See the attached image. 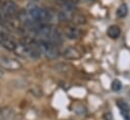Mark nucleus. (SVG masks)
<instances>
[{
  "label": "nucleus",
  "mask_w": 130,
  "mask_h": 120,
  "mask_svg": "<svg viewBox=\"0 0 130 120\" xmlns=\"http://www.w3.org/2000/svg\"><path fill=\"white\" fill-rule=\"evenodd\" d=\"M63 56L66 59H70V60H75V59H79L81 57V54L79 53V51L73 47H68L66 49H64L63 51Z\"/></svg>",
  "instance_id": "7"
},
{
  "label": "nucleus",
  "mask_w": 130,
  "mask_h": 120,
  "mask_svg": "<svg viewBox=\"0 0 130 120\" xmlns=\"http://www.w3.org/2000/svg\"><path fill=\"white\" fill-rule=\"evenodd\" d=\"M0 45L5 48L6 50H9V51H14L16 46H17V43H15L12 39H10L9 37H6L2 34H0Z\"/></svg>",
  "instance_id": "5"
},
{
  "label": "nucleus",
  "mask_w": 130,
  "mask_h": 120,
  "mask_svg": "<svg viewBox=\"0 0 130 120\" xmlns=\"http://www.w3.org/2000/svg\"><path fill=\"white\" fill-rule=\"evenodd\" d=\"M105 120H113V117H112V114L110 113V112H108V113H106L105 115Z\"/></svg>",
  "instance_id": "14"
},
{
  "label": "nucleus",
  "mask_w": 130,
  "mask_h": 120,
  "mask_svg": "<svg viewBox=\"0 0 130 120\" xmlns=\"http://www.w3.org/2000/svg\"><path fill=\"white\" fill-rule=\"evenodd\" d=\"M64 36L70 40H76L78 38H80L81 36V31L74 26V25H70V26H67L65 29H64Z\"/></svg>",
  "instance_id": "6"
},
{
  "label": "nucleus",
  "mask_w": 130,
  "mask_h": 120,
  "mask_svg": "<svg viewBox=\"0 0 130 120\" xmlns=\"http://www.w3.org/2000/svg\"><path fill=\"white\" fill-rule=\"evenodd\" d=\"M107 34L111 39H117L121 34V29H120V27L118 25H111L108 28Z\"/></svg>",
  "instance_id": "9"
},
{
  "label": "nucleus",
  "mask_w": 130,
  "mask_h": 120,
  "mask_svg": "<svg viewBox=\"0 0 130 120\" xmlns=\"http://www.w3.org/2000/svg\"><path fill=\"white\" fill-rule=\"evenodd\" d=\"M1 75H2V72H1V71H0V76H1Z\"/></svg>",
  "instance_id": "15"
},
{
  "label": "nucleus",
  "mask_w": 130,
  "mask_h": 120,
  "mask_svg": "<svg viewBox=\"0 0 130 120\" xmlns=\"http://www.w3.org/2000/svg\"><path fill=\"white\" fill-rule=\"evenodd\" d=\"M117 106L120 109V112L124 118V120H130V106L124 101L119 100L117 102Z\"/></svg>",
  "instance_id": "8"
},
{
  "label": "nucleus",
  "mask_w": 130,
  "mask_h": 120,
  "mask_svg": "<svg viewBox=\"0 0 130 120\" xmlns=\"http://www.w3.org/2000/svg\"><path fill=\"white\" fill-rule=\"evenodd\" d=\"M0 65L1 67L5 68V69H9V70H16L21 68V64L19 61L10 58V57H0Z\"/></svg>",
  "instance_id": "4"
},
{
  "label": "nucleus",
  "mask_w": 130,
  "mask_h": 120,
  "mask_svg": "<svg viewBox=\"0 0 130 120\" xmlns=\"http://www.w3.org/2000/svg\"><path fill=\"white\" fill-rule=\"evenodd\" d=\"M59 17L61 20L63 21H67V22H70V23H73V24H83L85 22V18L84 16L80 15V14H77L71 10H62L60 13H59Z\"/></svg>",
  "instance_id": "3"
},
{
  "label": "nucleus",
  "mask_w": 130,
  "mask_h": 120,
  "mask_svg": "<svg viewBox=\"0 0 130 120\" xmlns=\"http://www.w3.org/2000/svg\"><path fill=\"white\" fill-rule=\"evenodd\" d=\"M13 111L10 108H3L0 110V120H8L12 118Z\"/></svg>",
  "instance_id": "10"
},
{
  "label": "nucleus",
  "mask_w": 130,
  "mask_h": 120,
  "mask_svg": "<svg viewBox=\"0 0 130 120\" xmlns=\"http://www.w3.org/2000/svg\"><path fill=\"white\" fill-rule=\"evenodd\" d=\"M60 1L63 5H70V6H74L77 3V0H58Z\"/></svg>",
  "instance_id": "13"
},
{
  "label": "nucleus",
  "mask_w": 130,
  "mask_h": 120,
  "mask_svg": "<svg viewBox=\"0 0 130 120\" xmlns=\"http://www.w3.org/2000/svg\"><path fill=\"white\" fill-rule=\"evenodd\" d=\"M122 87V83L119 79H115L113 82H112V89L114 92H119Z\"/></svg>",
  "instance_id": "12"
},
{
  "label": "nucleus",
  "mask_w": 130,
  "mask_h": 120,
  "mask_svg": "<svg viewBox=\"0 0 130 120\" xmlns=\"http://www.w3.org/2000/svg\"><path fill=\"white\" fill-rule=\"evenodd\" d=\"M27 16L37 22L43 23H49L54 18V15L50 10L38 5H31L27 8Z\"/></svg>",
  "instance_id": "1"
},
{
  "label": "nucleus",
  "mask_w": 130,
  "mask_h": 120,
  "mask_svg": "<svg viewBox=\"0 0 130 120\" xmlns=\"http://www.w3.org/2000/svg\"><path fill=\"white\" fill-rule=\"evenodd\" d=\"M0 34H1V28H0Z\"/></svg>",
  "instance_id": "16"
},
{
  "label": "nucleus",
  "mask_w": 130,
  "mask_h": 120,
  "mask_svg": "<svg viewBox=\"0 0 130 120\" xmlns=\"http://www.w3.org/2000/svg\"><path fill=\"white\" fill-rule=\"evenodd\" d=\"M127 13H128V7H127V5L125 3H122L118 7V9L116 11V15L119 18H123V17H125L127 15Z\"/></svg>",
  "instance_id": "11"
},
{
  "label": "nucleus",
  "mask_w": 130,
  "mask_h": 120,
  "mask_svg": "<svg viewBox=\"0 0 130 120\" xmlns=\"http://www.w3.org/2000/svg\"><path fill=\"white\" fill-rule=\"evenodd\" d=\"M88 1H90V0H88Z\"/></svg>",
  "instance_id": "17"
},
{
  "label": "nucleus",
  "mask_w": 130,
  "mask_h": 120,
  "mask_svg": "<svg viewBox=\"0 0 130 120\" xmlns=\"http://www.w3.org/2000/svg\"><path fill=\"white\" fill-rule=\"evenodd\" d=\"M37 44L41 51V54L48 59H56L60 55L59 49L54 43L42 39L40 41H37Z\"/></svg>",
  "instance_id": "2"
}]
</instances>
